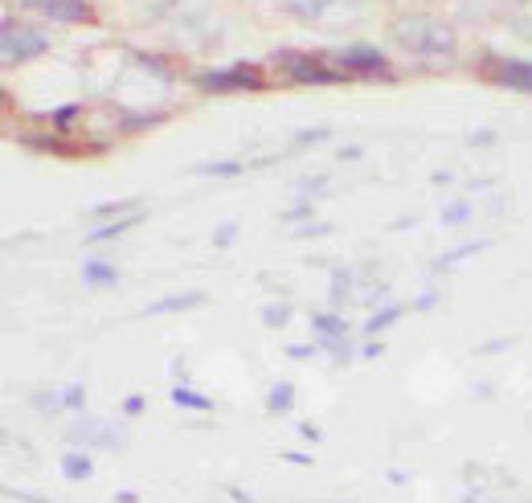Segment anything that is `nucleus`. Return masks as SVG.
Masks as SVG:
<instances>
[{
	"label": "nucleus",
	"instance_id": "nucleus-1",
	"mask_svg": "<svg viewBox=\"0 0 532 503\" xmlns=\"http://www.w3.org/2000/svg\"><path fill=\"white\" fill-rule=\"evenodd\" d=\"M393 41L410 58H422L430 66H442L455 58V29L434 13H402L393 21Z\"/></svg>",
	"mask_w": 532,
	"mask_h": 503
},
{
	"label": "nucleus",
	"instance_id": "nucleus-2",
	"mask_svg": "<svg viewBox=\"0 0 532 503\" xmlns=\"http://www.w3.org/2000/svg\"><path fill=\"white\" fill-rule=\"evenodd\" d=\"M50 50V37L46 29L37 25H17V21H5L0 25V62L5 66H21V62H33Z\"/></svg>",
	"mask_w": 532,
	"mask_h": 503
},
{
	"label": "nucleus",
	"instance_id": "nucleus-3",
	"mask_svg": "<svg viewBox=\"0 0 532 503\" xmlns=\"http://www.w3.org/2000/svg\"><path fill=\"white\" fill-rule=\"evenodd\" d=\"M275 66H283L287 78H295V82H303V86H336V82L348 78L344 70H332L324 58L299 54V50H279V54H275Z\"/></svg>",
	"mask_w": 532,
	"mask_h": 503
},
{
	"label": "nucleus",
	"instance_id": "nucleus-4",
	"mask_svg": "<svg viewBox=\"0 0 532 503\" xmlns=\"http://www.w3.org/2000/svg\"><path fill=\"white\" fill-rule=\"evenodd\" d=\"M197 86H205V90H258L262 86V74L254 66L238 62V66H226V70H205V74H197Z\"/></svg>",
	"mask_w": 532,
	"mask_h": 503
},
{
	"label": "nucleus",
	"instance_id": "nucleus-5",
	"mask_svg": "<svg viewBox=\"0 0 532 503\" xmlns=\"http://www.w3.org/2000/svg\"><path fill=\"white\" fill-rule=\"evenodd\" d=\"M25 9H37V13H46L50 21L58 25H82V21H91V5L86 0H21Z\"/></svg>",
	"mask_w": 532,
	"mask_h": 503
},
{
	"label": "nucleus",
	"instance_id": "nucleus-6",
	"mask_svg": "<svg viewBox=\"0 0 532 503\" xmlns=\"http://www.w3.org/2000/svg\"><path fill=\"white\" fill-rule=\"evenodd\" d=\"M336 66L344 74H385V54L377 50V45H348V50L336 54Z\"/></svg>",
	"mask_w": 532,
	"mask_h": 503
},
{
	"label": "nucleus",
	"instance_id": "nucleus-7",
	"mask_svg": "<svg viewBox=\"0 0 532 503\" xmlns=\"http://www.w3.org/2000/svg\"><path fill=\"white\" fill-rule=\"evenodd\" d=\"M492 66V78L500 86H512V90H528L532 95V62H516V58H487Z\"/></svg>",
	"mask_w": 532,
	"mask_h": 503
},
{
	"label": "nucleus",
	"instance_id": "nucleus-8",
	"mask_svg": "<svg viewBox=\"0 0 532 503\" xmlns=\"http://www.w3.org/2000/svg\"><path fill=\"white\" fill-rule=\"evenodd\" d=\"M201 303H205L201 291H185V295H168V299L144 307V315H172V311H189V307H201Z\"/></svg>",
	"mask_w": 532,
	"mask_h": 503
},
{
	"label": "nucleus",
	"instance_id": "nucleus-9",
	"mask_svg": "<svg viewBox=\"0 0 532 503\" xmlns=\"http://www.w3.org/2000/svg\"><path fill=\"white\" fill-rule=\"evenodd\" d=\"M144 221V209H136V213H127V217H119V221H111V225H99L95 234H86V242H115L119 234H127L131 225H140Z\"/></svg>",
	"mask_w": 532,
	"mask_h": 503
},
{
	"label": "nucleus",
	"instance_id": "nucleus-10",
	"mask_svg": "<svg viewBox=\"0 0 532 503\" xmlns=\"http://www.w3.org/2000/svg\"><path fill=\"white\" fill-rule=\"evenodd\" d=\"M82 283H86V287H111V283H119V270H115L111 262L91 258V262L82 266Z\"/></svg>",
	"mask_w": 532,
	"mask_h": 503
},
{
	"label": "nucleus",
	"instance_id": "nucleus-11",
	"mask_svg": "<svg viewBox=\"0 0 532 503\" xmlns=\"http://www.w3.org/2000/svg\"><path fill=\"white\" fill-rule=\"evenodd\" d=\"M504 9V0H459V13L467 21H492Z\"/></svg>",
	"mask_w": 532,
	"mask_h": 503
},
{
	"label": "nucleus",
	"instance_id": "nucleus-12",
	"mask_svg": "<svg viewBox=\"0 0 532 503\" xmlns=\"http://www.w3.org/2000/svg\"><path fill=\"white\" fill-rule=\"evenodd\" d=\"M508 25H512L516 37L532 41V0H516V5L508 9Z\"/></svg>",
	"mask_w": 532,
	"mask_h": 503
},
{
	"label": "nucleus",
	"instance_id": "nucleus-13",
	"mask_svg": "<svg viewBox=\"0 0 532 503\" xmlns=\"http://www.w3.org/2000/svg\"><path fill=\"white\" fill-rule=\"evenodd\" d=\"M91 471H95L91 454H66V459H62V475H66L70 483H82V479H91Z\"/></svg>",
	"mask_w": 532,
	"mask_h": 503
},
{
	"label": "nucleus",
	"instance_id": "nucleus-14",
	"mask_svg": "<svg viewBox=\"0 0 532 503\" xmlns=\"http://www.w3.org/2000/svg\"><path fill=\"white\" fill-rule=\"evenodd\" d=\"M103 430H107L103 422H91V426H78V430H74V438H82V442L91 438V442H99V446H107V450H115V446H123V442H127L123 434H103Z\"/></svg>",
	"mask_w": 532,
	"mask_h": 503
},
{
	"label": "nucleus",
	"instance_id": "nucleus-15",
	"mask_svg": "<svg viewBox=\"0 0 532 503\" xmlns=\"http://www.w3.org/2000/svg\"><path fill=\"white\" fill-rule=\"evenodd\" d=\"M279 9L291 13V17H303V21H312L328 9V0H279Z\"/></svg>",
	"mask_w": 532,
	"mask_h": 503
},
{
	"label": "nucleus",
	"instance_id": "nucleus-16",
	"mask_svg": "<svg viewBox=\"0 0 532 503\" xmlns=\"http://www.w3.org/2000/svg\"><path fill=\"white\" fill-rule=\"evenodd\" d=\"M172 405H181V409H201V414H209V409H213V401L201 397V393L189 389V385H176V389H172Z\"/></svg>",
	"mask_w": 532,
	"mask_h": 503
},
{
	"label": "nucleus",
	"instance_id": "nucleus-17",
	"mask_svg": "<svg viewBox=\"0 0 532 503\" xmlns=\"http://www.w3.org/2000/svg\"><path fill=\"white\" fill-rule=\"evenodd\" d=\"M291 405H295V385H287V381L271 385V397H266V409H271V414H287Z\"/></svg>",
	"mask_w": 532,
	"mask_h": 503
},
{
	"label": "nucleus",
	"instance_id": "nucleus-18",
	"mask_svg": "<svg viewBox=\"0 0 532 503\" xmlns=\"http://www.w3.org/2000/svg\"><path fill=\"white\" fill-rule=\"evenodd\" d=\"M402 315H406V307H397V303H393V307H385V311H377V315L369 319V324H365V336H381V332H385L389 324H397Z\"/></svg>",
	"mask_w": 532,
	"mask_h": 503
},
{
	"label": "nucleus",
	"instance_id": "nucleus-19",
	"mask_svg": "<svg viewBox=\"0 0 532 503\" xmlns=\"http://www.w3.org/2000/svg\"><path fill=\"white\" fill-rule=\"evenodd\" d=\"M287 319H291V307H287V303H271V307H262V324L279 328V324H287Z\"/></svg>",
	"mask_w": 532,
	"mask_h": 503
},
{
	"label": "nucleus",
	"instance_id": "nucleus-20",
	"mask_svg": "<svg viewBox=\"0 0 532 503\" xmlns=\"http://www.w3.org/2000/svg\"><path fill=\"white\" fill-rule=\"evenodd\" d=\"M193 172H205V176H238V172H242V164L221 160V164H197Z\"/></svg>",
	"mask_w": 532,
	"mask_h": 503
},
{
	"label": "nucleus",
	"instance_id": "nucleus-21",
	"mask_svg": "<svg viewBox=\"0 0 532 503\" xmlns=\"http://www.w3.org/2000/svg\"><path fill=\"white\" fill-rule=\"evenodd\" d=\"M467 217H471V205L467 201H455V205L442 209V225H463Z\"/></svg>",
	"mask_w": 532,
	"mask_h": 503
},
{
	"label": "nucleus",
	"instance_id": "nucleus-22",
	"mask_svg": "<svg viewBox=\"0 0 532 503\" xmlns=\"http://www.w3.org/2000/svg\"><path fill=\"white\" fill-rule=\"evenodd\" d=\"M487 242H467V246H459V250H451V254H442L438 258V270H447L451 262H459V258H467V254H475V250H483Z\"/></svg>",
	"mask_w": 532,
	"mask_h": 503
},
{
	"label": "nucleus",
	"instance_id": "nucleus-23",
	"mask_svg": "<svg viewBox=\"0 0 532 503\" xmlns=\"http://www.w3.org/2000/svg\"><path fill=\"white\" fill-rule=\"evenodd\" d=\"M140 209V201H119V205H99V209H91V217H115V213H136Z\"/></svg>",
	"mask_w": 532,
	"mask_h": 503
},
{
	"label": "nucleus",
	"instance_id": "nucleus-24",
	"mask_svg": "<svg viewBox=\"0 0 532 503\" xmlns=\"http://www.w3.org/2000/svg\"><path fill=\"white\" fill-rule=\"evenodd\" d=\"M82 107L78 103H70V107H62V111H54V127H58V135H66L70 131V123H74V115H78Z\"/></svg>",
	"mask_w": 532,
	"mask_h": 503
},
{
	"label": "nucleus",
	"instance_id": "nucleus-25",
	"mask_svg": "<svg viewBox=\"0 0 532 503\" xmlns=\"http://www.w3.org/2000/svg\"><path fill=\"white\" fill-rule=\"evenodd\" d=\"M234 234H238V221H221L217 230H213V246H230Z\"/></svg>",
	"mask_w": 532,
	"mask_h": 503
},
{
	"label": "nucleus",
	"instance_id": "nucleus-26",
	"mask_svg": "<svg viewBox=\"0 0 532 503\" xmlns=\"http://www.w3.org/2000/svg\"><path fill=\"white\" fill-rule=\"evenodd\" d=\"M58 405H66V409H78L82 405V385H70L66 393H62V401Z\"/></svg>",
	"mask_w": 532,
	"mask_h": 503
},
{
	"label": "nucleus",
	"instance_id": "nucleus-27",
	"mask_svg": "<svg viewBox=\"0 0 532 503\" xmlns=\"http://www.w3.org/2000/svg\"><path fill=\"white\" fill-rule=\"evenodd\" d=\"M307 213H312V205H307V201H303V205L287 209V213H283V221H299V217H307Z\"/></svg>",
	"mask_w": 532,
	"mask_h": 503
},
{
	"label": "nucleus",
	"instance_id": "nucleus-28",
	"mask_svg": "<svg viewBox=\"0 0 532 503\" xmlns=\"http://www.w3.org/2000/svg\"><path fill=\"white\" fill-rule=\"evenodd\" d=\"M328 234V225H307V230H299L295 238H324Z\"/></svg>",
	"mask_w": 532,
	"mask_h": 503
},
{
	"label": "nucleus",
	"instance_id": "nucleus-29",
	"mask_svg": "<svg viewBox=\"0 0 532 503\" xmlns=\"http://www.w3.org/2000/svg\"><path fill=\"white\" fill-rule=\"evenodd\" d=\"M123 409H127V414H140V409H144V397H140V393H136V397H127Z\"/></svg>",
	"mask_w": 532,
	"mask_h": 503
},
{
	"label": "nucleus",
	"instance_id": "nucleus-30",
	"mask_svg": "<svg viewBox=\"0 0 532 503\" xmlns=\"http://www.w3.org/2000/svg\"><path fill=\"white\" fill-rule=\"evenodd\" d=\"M299 434H303L307 442H316V438H320V430H316V426H299Z\"/></svg>",
	"mask_w": 532,
	"mask_h": 503
},
{
	"label": "nucleus",
	"instance_id": "nucleus-31",
	"mask_svg": "<svg viewBox=\"0 0 532 503\" xmlns=\"http://www.w3.org/2000/svg\"><path fill=\"white\" fill-rule=\"evenodd\" d=\"M381 352H385V344H377V340L365 348V356H369V360H373V356H381Z\"/></svg>",
	"mask_w": 532,
	"mask_h": 503
}]
</instances>
